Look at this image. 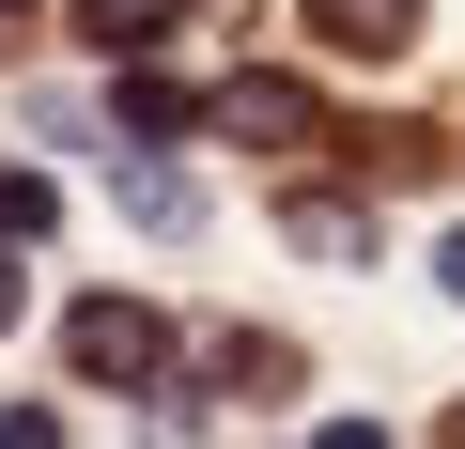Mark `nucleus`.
<instances>
[{
	"instance_id": "obj_4",
	"label": "nucleus",
	"mask_w": 465,
	"mask_h": 449,
	"mask_svg": "<svg viewBox=\"0 0 465 449\" xmlns=\"http://www.w3.org/2000/svg\"><path fill=\"white\" fill-rule=\"evenodd\" d=\"M280 233H295L311 264H372V201H341V186H295V201H280Z\"/></svg>"
},
{
	"instance_id": "obj_9",
	"label": "nucleus",
	"mask_w": 465,
	"mask_h": 449,
	"mask_svg": "<svg viewBox=\"0 0 465 449\" xmlns=\"http://www.w3.org/2000/svg\"><path fill=\"white\" fill-rule=\"evenodd\" d=\"M186 124H202V109H186L171 78H124V140H186Z\"/></svg>"
},
{
	"instance_id": "obj_6",
	"label": "nucleus",
	"mask_w": 465,
	"mask_h": 449,
	"mask_svg": "<svg viewBox=\"0 0 465 449\" xmlns=\"http://www.w3.org/2000/svg\"><path fill=\"white\" fill-rule=\"evenodd\" d=\"M217 372L249 387V403H280V387H295V341H264V326H232V341H217Z\"/></svg>"
},
{
	"instance_id": "obj_3",
	"label": "nucleus",
	"mask_w": 465,
	"mask_h": 449,
	"mask_svg": "<svg viewBox=\"0 0 465 449\" xmlns=\"http://www.w3.org/2000/svg\"><path fill=\"white\" fill-rule=\"evenodd\" d=\"M311 32H326L341 63H403V47H419V0H311Z\"/></svg>"
},
{
	"instance_id": "obj_10",
	"label": "nucleus",
	"mask_w": 465,
	"mask_h": 449,
	"mask_svg": "<svg viewBox=\"0 0 465 449\" xmlns=\"http://www.w3.org/2000/svg\"><path fill=\"white\" fill-rule=\"evenodd\" d=\"M0 449H63V418H47V403H16V418H0Z\"/></svg>"
},
{
	"instance_id": "obj_2",
	"label": "nucleus",
	"mask_w": 465,
	"mask_h": 449,
	"mask_svg": "<svg viewBox=\"0 0 465 449\" xmlns=\"http://www.w3.org/2000/svg\"><path fill=\"white\" fill-rule=\"evenodd\" d=\"M202 124H217V140H249V155H295V140H311V78H264V63H249V78H217Z\"/></svg>"
},
{
	"instance_id": "obj_12",
	"label": "nucleus",
	"mask_w": 465,
	"mask_h": 449,
	"mask_svg": "<svg viewBox=\"0 0 465 449\" xmlns=\"http://www.w3.org/2000/svg\"><path fill=\"white\" fill-rule=\"evenodd\" d=\"M0 326H16V264H0Z\"/></svg>"
},
{
	"instance_id": "obj_7",
	"label": "nucleus",
	"mask_w": 465,
	"mask_h": 449,
	"mask_svg": "<svg viewBox=\"0 0 465 449\" xmlns=\"http://www.w3.org/2000/svg\"><path fill=\"white\" fill-rule=\"evenodd\" d=\"M171 16H186V0H78V32H94V47H155Z\"/></svg>"
},
{
	"instance_id": "obj_1",
	"label": "nucleus",
	"mask_w": 465,
	"mask_h": 449,
	"mask_svg": "<svg viewBox=\"0 0 465 449\" xmlns=\"http://www.w3.org/2000/svg\"><path fill=\"white\" fill-rule=\"evenodd\" d=\"M171 356H186V341H171L155 295H78V310H63V372H78V387H140V403H155Z\"/></svg>"
},
{
	"instance_id": "obj_13",
	"label": "nucleus",
	"mask_w": 465,
	"mask_h": 449,
	"mask_svg": "<svg viewBox=\"0 0 465 449\" xmlns=\"http://www.w3.org/2000/svg\"><path fill=\"white\" fill-rule=\"evenodd\" d=\"M0 16H16V0H0Z\"/></svg>"
},
{
	"instance_id": "obj_8",
	"label": "nucleus",
	"mask_w": 465,
	"mask_h": 449,
	"mask_svg": "<svg viewBox=\"0 0 465 449\" xmlns=\"http://www.w3.org/2000/svg\"><path fill=\"white\" fill-rule=\"evenodd\" d=\"M47 217H63L47 171H0V249H47Z\"/></svg>"
},
{
	"instance_id": "obj_11",
	"label": "nucleus",
	"mask_w": 465,
	"mask_h": 449,
	"mask_svg": "<svg viewBox=\"0 0 465 449\" xmlns=\"http://www.w3.org/2000/svg\"><path fill=\"white\" fill-rule=\"evenodd\" d=\"M434 279H450V295H465V233H450V264H434Z\"/></svg>"
},
{
	"instance_id": "obj_5",
	"label": "nucleus",
	"mask_w": 465,
	"mask_h": 449,
	"mask_svg": "<svg viewBox=\"0 0 465 449\" xmlns=\"http://www.w3.org/2000/svg\"><path fill=\"white\" fill-rule=\"evenodd\" d=\"M124 217H140V233H202V186L155 171V155H124Z\"/></svg>"
}]
</instances>
